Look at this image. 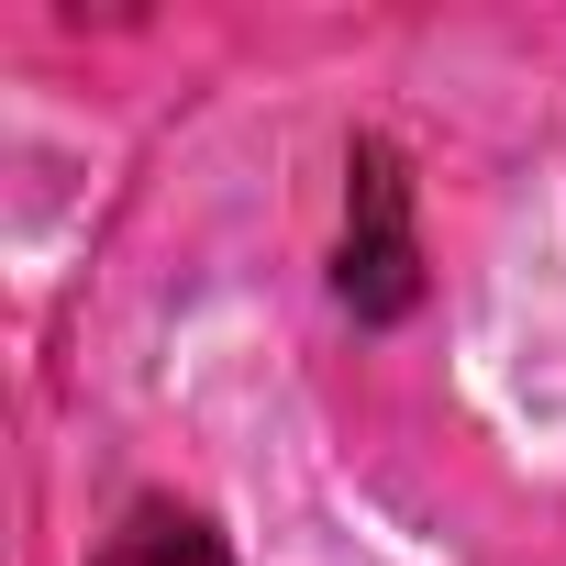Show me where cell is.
I'll list each match as a JSON object with an SVG mask.
<instances>
[{
	"instance_id": "obj_1",
	"label": "cell",
	"mask_w": 566,
	"mask_h": 566,
	"mask_svg": "<svg viewBox=\"0 0 566 566\" xmlns=\"http://www.w3.org/2000/svg\"><path fill=\"white\" fill-rule=\"evenodd\" d=\"M345 301L367 323H400L422 301V244H411V178L389 145H356L345 156Z\"/></svg>"
},
{
	"instance_id": "obj_2",
	"label": "cell",
	"mask_w": 566,
	"mask_h": 566,
	"mask_svg": "<svg viewBox=\"0 0 566 566\" xmlns=\"http://www.w3.org/2000/svg\"><path fill=\"white\" fill-rule=\"evenodd\" d=\"M101 566H233L222 555V533L200 522V511H178V500H145L112 544H101Z\"/></svg>"
}]
</instances>
